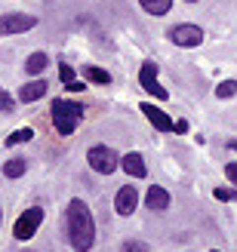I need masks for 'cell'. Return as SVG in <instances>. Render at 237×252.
<instances>
[{
    "label": "cell",
    "instance_id": "cell-1",
    "mask_svg": "<svg viewBox=\"0 0 237 252\" xmlns=\"http://www.w3.org/2000/svg\"><path fill=\"white\" fill-rule=\"evenodd\" d=\"M68 237L77 252H90L96 243V221L83 200H71L68 203Z\"/></svg>",
    "mask_w": 237,
    "mask_h": 252
},
{
    "label": "cell",
    "instance_id": "cell-2",
    "mask_svg": "<svg viewBox=\"0 0 237 252\" xmlns=\"http://www.w3.org/2000/svg\"><path fill=\"white\" fill-rule=\"evenodd\" d=\"M80 117H83V105L71 102V98H56L53 102V123H56V129L62 135H71L77 129Z\"/></svg>",
    "mask_w": 237,
    "mask_h": 252
},
{
    "label": "cell",
    "instance_id": "cell-3",
    "mask_svg": "<svg viewBox=\"0 0 237 252\" xmlns=\"http://www.w3.org/2000/svg\"><path fill=\"white\" fill-rule=\"evenodd\" d=\"M86 160H90V166L96 172H102V175H111V172L117 169V163H120L117 151L108 148V145H93L90 151H86Z\"/></svg>",
    "mask_w": 237,
    "mask_h": 252
},
{
    "label": "cell",
    "instance_id": "cell-4",
    "mask_svg": "<svg viewBox=\"0 0 237 252\" xmlns=\"http://www.w3.org/2000/svg\"><path fill=\"white\" fill-rule=\"evenodd\" d=\"M40 221H43V209L40 206L25 209L16 219V224H12V237H16V240H31V237L37 234V228H40Z\"/></svg>",
    "mask_w": 237,
    "mask_h": 252
},
{
    "label": "cell",
    "instance_id": "cell-5",
    "mask_svg": "<svg viewBox=\"0 0 237 252\" xmlns=\"http://www.w3.org/2000/svg\"><path fill=\"white\" fill-rule=\"evenodd\" d=\"M34 25H37V19L28 16V12H6V16H0V37L25 34V31H31Z\"/></svg>",
    "mask_w": 237,
    "mask_h": 252
},
{
    "label": "cell",
    "instance_id": "cell-6",
    "mask_svg": "<svg viewBox=\"0 0 237 252\" xmlns=\"http://www.w3.org/2000/svg\"><path fill=\"white\" fill-rule=\"evenodd\" d=\"M169 40L176 43V46H188V49H194V46L203 43V31L197 28V25L185 22V25H176V28L169 31Z\"/></svg>",
    "mask_w": 237,
    "mask_h": 252
},
{
    "label": "cell",
    "instance_id": "cell-7",
    "mask_svg": "<svg viewBox=\"0 0 237 252\" xmlns=\"http://www.w3.org/2000/svg\"><path fill=\"white\" fill-rule=\"evenodd\" d=\"M139 83L145 86V93H151L154 98H169L167 86H160V80H157V65H154V62H145V65H142V71H139Z\"/></svg>",
    "mask_w": 237,
    "mask_h": 252
},
{
    "label": "cell",
    "instance_id": "cell-8",
    "mask_svg": "<svg viewBox=\"0 0 237 252\" xmlns=\"http://www.w3.org/2000/svg\"><path fill=\"white\" fill-rule=\"evenodd\" d=\"M135 206H139V191H135L133 185H123L114 194V209L120 212V216H133Z\"/></svg>",
    "mask_w": 237,
    "mask_h": 252
},
{
    "label": "cell",
    "instance_id": "cell-9",
    "mask_svg": "<svg viewBox=\"0 0 237 252\" xmlns=\"http://www.w3.org/2000/svg\"><path fill=\"white\" fill-rule=\"evenodd\" d=\"M145 206H148V209H154V212H164V209H169V194H167L160 185L148 188V194H145Z\"/></svg>",
    "mask_w": 237,
    "mask_h": 252
},
{
    "label": "cell",
    "instance_id": "cell-10",
    "mask_svg": "<svg viewBox=\"0 0 237 252\" xmlns=\"http://www.w3.org/2000/svg\"><path fill=\"white\" fill-rule=\"evenodd\" d=\"M49 93V86H46V80H31V83H25L22 90H19V98L25 105H31V102H37V98H43Z\"/></svg>",
    "mask_w": 237,
    "mask_h": 252
},
{
    "label": "cell",
    "instance_id": "cell-11",
    "mask_svg": "<svg viewBox=\"0 0 237 252\" xmlns=\"http://www.w3.org/2000/svg\"><path fill=\"white\" fill-rule=\"evenodd\" d=\"M142 114L154 123V129H160V132H169L172 129V120H169V114H164L157 105H142Z\"/></svg>",
    "mask_w": 237,
    "mask_h": 252
},
{
    "label": "cell",
    "instance_id": "cell-12",
    "mask_svg": "<svg viewBox=\"0 0 237 252\" xmlns=\"http://www.w3.org/2000/svg\"><path fill=\"white\" fill-rule=\"evenodd\" d=\"M120 166H123V172H130L133 179H145V160H142V154H135V151H130L127 157L120 160Z\"/></svg>",
    "mask_w": 237,
    "mask_h": 252
},
{
    "label": "cell",
    "instance_id": "cell-13",
    "mask_svg": "<svg viewBox=\"0 0 237 252\" xmlns=\"http://www.w3.org/2000/svg\"><path fill=\"white\" fill-rule=\"evenodd\" d=\"M49 65V56L46 53H31L28 62H25V74H43Z\"/></svg>",
    "mask_w": 237,
    "mask_h": 252
},
{
    "label": "cell",
    "instance_id": "cell-14",
    "mask_svg": "<svg viewBox=\"0 0 237 252\" xmlns=\"http://www.w3.org/2000/svg\"><path fill=\"white\" fill-rule=\"evenodd\" d=\"M139 3H142V9L148 12V16H167L172 0H139Z\"/></svg>",
    "mask_w": 237,
    "mask_h": 252
},
{
    "label": "cell",
    "instance_id": "cell-15",
    "mask_svg": "<svg viewBox=\"0 0 237 252\" xmlns=\"http://www.w3.org/2000/svg\"><path fill=\"white\" fill-rule=\"evenodd\" d=\"M25 169H28V163H25L22 157H12V160L3 163V175H6V179H22Z\"/></svg>",
    "mask_w": 237,
    "mask_h": 252
},
{
    "label": "cell",
    "instance_id": "cell-16",
    "mask_svg": "<svg viewBox=\"0 0 237 252\" xmlns=\"http://www.w3.org/2000/svg\"><path fill=\"white\" fill-rule=\"evenodd\" d=\"M31 138H34V129H28V126H25V129H16V132L6 135V148H16V145H22V142H31Z\"/></svg>",
    "mask_w": 237,
    "mask_h": 252
},
{
    "label": "cell",
    "instance_id": "cell-17",
    "mask_svg": "<svg viewBox=\"0 0 237 252\" xmlns=\"http://www.w3.org/2000/svg\"><path fill=\"white\" fill-rule=\"evenodd\" d=\"M83 74H86V80H90V83H111V74L102 71V68H96V65L83 68Z\"/></svg>",
    "mask_w": 237,
    "mask_h": 252
},
{
    "label": "cell",
    "instance_id": "cell-18",
    "mask_svg": "<svg viewBox=\"0 0 237 252\" xmlns=\"http://www.w3.org/2000/svg\"><path fill=\"white\" fill-rule=\"evenodd\" d=\"M231 95H237V80H225L216 86V98H231Z\"/></svg>",
    "mask_w": 237,
    "mask_h": 252
},
{
    "label": "cell",
    "instance_id": "cell-19",
    "mask_svg": "<svg viewBox=\"0 0 237 252\" xmlns=\"http://www.w3.org/2000/svg\"><path fill=\"white\" fill-rule=\"evenodd\" d=\"M12 111H16V98L0 86V114H12Z\"/></svg>",
    "mask_w": 237,
    "mask_h": 252
},
{
    "label": "cell",
    "instance_id": "cell-20",
    "mask_svg": "<svg viewBox=\"0 0 237 252\" xmlns=\"http://www.w3.org/2000/svg\"><path fill=\"white\" fill-rule=\"evenodd\" d=\"M213 197L222 200V203H234V200H237V191H231V188H216Z\"/></svg>",
    "mask_w": 237,
    "mask_h": 252
},
{
    "label": "cell",
    "instance_id": "cell-21",
    "mask_svg": "<svg viewBox=\"0 0 237 252\" xmlns=\"http://www.w3.org/2000/svg\"><path fill=\"white\" fill-rule=\"evenodd\" d=\"M59 77H62V83H74V68L68 65V62H62V65H59Z\"/></svg>",
    "mask_w": 237,
    "mask_h": 252
},
{
    "label": "cell",
    "instance_id": "cell-22",
    "mask_svg": "<svg viewBox=\"0 0 237 252\" xmlns=\"http://www.w3.org/2000/svg\"><path fill=\"white\" fill-rule=\"evenodd\" d=\"M120 252H145V243L130 240V243H123V246H120Z\"/></svg>",
    "mask_w": 237,
    "mask_h": 252
},
{
    "label": "cell",
    "instance_id": "cell-23",
    "mask_svg": "<svg viewBox=\"0 0 237 252\" xmlns=\"http://www.w3.org/2000/svg\"><path fill=\"white\" fill-rule=\"evenodd\" d=\"M225 175H228V182L237 188V163H228V166H225Z\"/></svg>",
    "mask_w": 237,
    "mask_h": 252
},
{
    "label": "cell",
    "instance_id": "cell-24",
    "mask_svg": "<svg viewBox=\"0 0 237 252\" xmlns=\"http://www.w3.org/2000/svg\"><path fill=\"white\" fill-rule=\"evenodd\" d=\"M172 132L185 135V132H188V123H185V120H172Z\"/></svg>",
    "mask_w": 237,
    "mask_h": 252
},
{
    "label": "cell",
    "instance_id": "cell-25",
    "mask_svg": "<svg viewBox=\"0 0 237 252\" xmlns=\"http://www.w3.org/2000/svg\"><path fill=\"white\" fill-rule=\"evenodd\" d=\"M228 148H231V151H237V138H231V142H228Z\"/></svg>",
    "mask_w": 237,
    "mask_h": 252
},
{
    "label": "cell",
    "instance_id": "cell-26",
    "mask_svg": "<svg viewBox=\"0 0 237 252\" xmlns=\"http://www.w3.org/2000/svg\"><path fill=\"white\" fill-rule=\"evenodd\" d=\"M22 252H34V249H22Z\"/></svg>",
    "mask_w": 237,
    "mask_h": 252
},
{
    "label": "cell",
    "instance_id": "cell-27",
    "mask_svg": "<svg viewBox=\"0 0 237 252\" xmlns=\"http://www.w3.org/2000/svg\"><path fill=\"white\" fill-rule=\"evenodd\" d=\"M188 3H197V0H188Z\"/></svg>",
    "mask_w": 237,
    "mask_h": 252
},
{
    "label": "cell",
    "instance_id": "cell-28",
    "mask_svg": "<svg viewBox=\"0 0 237 252\" xmlns=\"http://www.w3.org/2000/svg\"><path fill=\"white\" fill-rule=\"evenodd\" d=\"M213 252H219V249H213Z\"/></svg>",
    "mask_w": 237,
    "mask_h": 252
}]
</instances>
